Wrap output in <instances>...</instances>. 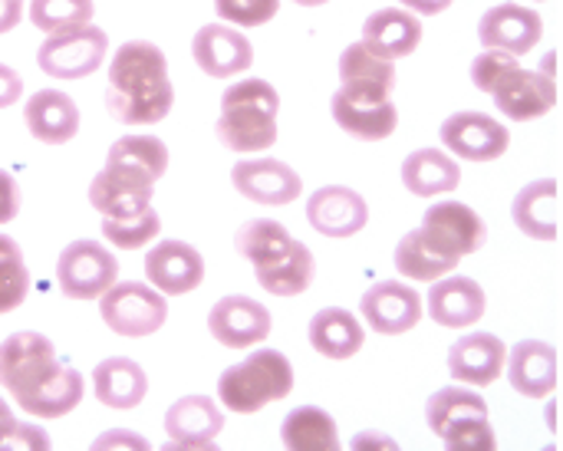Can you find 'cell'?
I'll return each instance as SVG.
<instances>
[{"instance_id": "1f68e13d", "label": "cell", "mask_w": 563, "mask_h": 451, "mask_svg": "<svg viewBox=\"0 0 563 451\" xmlns=\"http://www.w3.org/2000/svg\"><path fill=\"white\" fill-rule=\"evenodd\" d=\"M459 182H462V168L442 148H419L402 162V185L419 198L455 191Z\"/></svg>"}, {"instance_id": "d6986e66", "label": "cell", "mask_w": 563, "mask_h": 451, "mask_svg": "<svg viewBox=\"0 0 563 451\" xmlns=\"http://www.w3.org/2000/svg\"><path fill=\"white\" fill-rule=\"evenodd\" d=\"M360 314L366 317V323L376 333L399 337V333H409L412 327H419V320H422V297H419V290L399 284V280H383V284H373L363 294Z\"/></svg>"}, {"instance_id": "2e32d148", "label": "cell", "mask_w": 563, "mask_h": 451, "mask_svg": "<svg viewBox=\"0 0 563 451\" xmlns=\"http://www.w3.org/2000/svg\"><path fill=\"white\" fill-rule=\"evenodd\" d=\"M498 109L515 119V122H528V119H541L558 106V82L548 69H525L521 63L498 82V89L492 92Z\"/></svg>"}, {"instance_id": "60d3db41", "label": "cell", "mask_w": 563, "mask_h": 451, "mask_svg": "<svg viewBox=\"0 0 563 451\" xmlns=\"http://www.w3.org/2000/svg\"><path fill=\"white\" fill-rule=\"evenodd\" d=\"M20 211V185L10 172L0 168V224H10Z\"/></svg>"}, {"instance_id": "d4e9b609", "label": "cell", "mask_w": 563, "mask_h": 451, "mask_svg": "<svg viewBox=\"0 0 563 451\" xmlns=\"http://www.w3.org/2000/svg\"><path fill=\"white\" fill-rule=\"evenodd\" d=\"M23 122L30 135L43 145H66L79 132V109L59 89H40L23 106Z\"/></svg>"}, {"instance_id": "b9f144b4", "label": "cell", "mask_w": 563, "mask_h": 451, "mask_svg": "<svg viewBox=\"0 0 563 451\" xmlns=\"http://www.w3.org/2000/svg\"><path fill=\"white\" fill-rule=\"evenodd\" d=\"M7 449H49V436L36 426H26L20 422L16 432L10 436V446Z\"/></svg>"}, {"instance_id": "d590c367", "label": "cell", "mask_w": 563, "mask_h": 451, "mask_svg": "<svg viewBox=\"0 0 563 451\" xmlns=\"http://www.w3.org/2000/svg\"><path fill=\"white\" fill-rule=\"evenodd\" d=\"M92 13H96L92 0H30V23L46 36L86 26L92 23Z\"/></svg>"}, {"instance_id": "8992f818", "label": "cell", "mask_w": 563, "mask_h": 451, "mask_svg": "<svg viewBox=\"0 0 563 451\" xmlns=\"http://www.w3.org/2000/svg\"><path fill=\"white\" fill-rule=\"evenodd\" d=\"M429 429L455 451H492L498 449L495 429L488 422V406L478 393L472 389H439L429 399Z\"/></svg>"}, {"instance_id": "4dcf8cb0", "label": "cell", "mask_w": 563, "mask_h": 451, "mask_svg": "<svg viewBox=\"0 0 563 451\" xmlns=\"http://www.w3.org/2000/svg\"><path fill=\"white\" fill-rule=\"evenodd\" d=\"M363 323L343 307H327L310 320V346L327 360H350L363 350Z\"/></svg>"}, {"instance_id": "83f0119b", "label": "cell", "mask_w": 563, "mask_h": 451, "mask_svg": "<svg viewBox=\"0 0 563 451\" xmlns=\"http://www.w3.org/2000/svg\"><path fill=\"white\" fill-rule=\"evenodd\" d=\"M92 393L106 409H135L148 396V376L135 360L109 356L92 370Z\"/></svg>"}, {"instance_id": "9a60e30c", "label": "cell", "mask_w": 563, "mask_h": 451, "mask_svg": "<svg viewBox=\"0 0 563 451\" xmlns=\"http://www.w3.org/2000/svg\"><path fill=\"white\" fill-rule=\"evenodd\" d=\"M330 109H333L336 125L360 142H383L399 125V109L386 96H366V92H353L340 86L333 92Z\"/></svg>"}, {"instance_id": "c3c4849f", "label": "cell", "mask_w": 563, "mask_h": 451, "mask_svg": "<svg viewBox=\"0 0 563 451\" xmlns=\"http://www.w3.org/2000/svg\"><path fill=\"white\" fill-rule=\"evenodd\" d=\"M366 446L396 449V442H393V439H386V436H376V432H363V436H356V439H353V449H366Z\"/></svg>"}, {"instance_id": "7bdbcfd3", "label": "cell", "mask_w": 563, "mask_h": 451, "mask_svg": "<svg viewBox=\"0 0 563 451\" xmlns=\"http://www.w3.org/2000/svg\"><path fill=\"white\" fill-rule=\"evenodd\" d=\"M20 96H23V79H20V73L0 63V109L20 102Z\"/></svg>"}, {"instance_id": "681fc988", "label": "cell", "mask_w": 563, "mask_h": 451, "mask_svg": "<svg viewBox=\"0 0 563 451\" xmlns=\"http://www.w3.org/2000/svg\"><path fill=\"white\" fill-rule=\"evenodd\" d=\"M294 3H300V7H323V3H330V0H294Z\"/></svg>"}, {"instance_id": "3957f363", "label": "cell", "mask_w": 563, "mask_h": 451, "mask_svg": "<svg viewBox=\"0 0 563 451\" xmlns=\"http://www.w3.org/2000/svg\"><path fill=\"white\" fill-rule=\"evenodd\" d=\"M241 257L254 264L257 284L274 297H300L317 274V261L303 241H297L280 221L254 218L234 234Z\"/></svg>"}, {"instance_id": "f1b7e54d", "label": "cell", "mask_w": 563, "mask_h": 451, "mask_svg": "<svg viewBox=\"0 0 563 451\" xmlns=\"http://www.w3.org/2000/svg\"><path fill=\"white\" fill-rule=\"evenodd\" d=\"M340 79H343V89L389 99L396 89V66H393V59L379 56L373 46H366L360 40L340 53Z\"/></svg>"}, {"instance_id": "4fadbf2b", "label": "cell", "mask_w": 563, "mask_h": 451, "mask_svg": "<svg viewBox=\"0 0 563 451\" xmlns=\"http://www.w3.org/2000/svg\"><path fill=\"white\" fill-rule=\"evenodd\" d=\"M271 310L254 300V297H224L211 307L208 314V330L214 337V343L228 346V350H247L257 346L271 337Z\"/></svg>"}, {"instance_id": "f35d334b", "label": "cell", "mask_w": 563, "mask_h": 451, "mask_svg": "<svg viewBox=\"0 0 563 451\" xmlns=\"http://www.w3.org/2000/svg\"><path fill=\"white\" fill-rule=\"evenodd\" d=\"M214 10L234 26H264L277 16L280 0H214Z\"/></svg>"}, {"instance_id": "f546056e", "label": "cell", "mask_w": 563, "mask_h": 451, "mask_svg": "<svg viewBox=\"0 0 563 451\" xmlns=\"http://www.w3.org/2000/svg\"><path fill=\"white\" fill-rule=\"evenodd\" d=\"M511 218L528 238L554 241L558 228H561V221H558V182L541 178V182L525 185L511 205Z\"/></svg>"}, {"instance_id": "7a4b0ae2", "label": "cell", "mask_w": 563, "mask_h": 451, "mask_svg": "<svg viewBox=\"0 0 563 451\" xmlns=\"http://www.w3.org/2000/svg\"><path fill=\"white\" fill-rule=\"evenodd\" d=\"M175 106L165 53L148 40H129L112 53L106 109L122 125H155Z\"/></svg>"}, {"instance_id": "7402d4cb", "label": "cell", "mask_w": 563, "mask_h": 451, "mask_svg": "<svg viewBox=\"0 0 563 451\" xmlns=\"http://www.w3.org/2000/svg\"><path fill=\"white\" fill-rule=\"evenodd\" d=\"M508 350L495 333H468L449 350V373L465 386H492L505 373Z\"/></svg>"}, {"instance_id": "ba28073f", "label": "cell", "mask_w": 563, "mask_h": 451, "mask_svg": "<svg viewBox=\"0 0 563 451\" xmlns=\"http://www.w3.org/2000/svg\"><path fill=\"white\" fill-rule=\"evenodd\" d=\"M109 53L106 30L86 23L66 33H53L36 50V63L49 79H86L92 76Z\"/></svg>"}, {"instance_id": "52a82bcc", "label": "cell", "mask_w": 563, "mask_h": 451, "mask_svg": "<svg viewBox=\"0 0 563 451\" xmlns=\"http://www.w3.org/2000/svg\"><path fill=\"white\" fill-rule=\"evenodd\" d=\"M99 317L112 333H119L125 340H142L165 327L168 304H165V294L148 284H139V280L119 284L115 280L99 297Z\"/></svg>"}, {"instance_id": "6da1fadb", "label": "cell", "mask_w": 563, "mask_h": 451, "mask_svg": "<svg viewBox=\"0 0 563 451\" xmlns=\"http://www.w3.org/2000/svg\"><path fill=\"white\" fill-rule=\"evenodd\" d=\"M0 386L33 419H63L82 403L79 370L56 360L43 333L23 330L0 343Z\"/></svg>"}, {"instance_id": "7dc6e473", "label": "cell", "mask_w": 563, "mask_h": 451, "mask_svg": "<svg viewBox=\"0 0 563 451\" xmlns=\"http://www.w3.org/2000/svg\"><path fill=\"white\" fill-rule=\"evenodd\" d=\"M16 419H13V413H10V406L0 399V449H7L10 446V436L16 432Z\"/></svg>"}, {"instance_id": "cb8c5ba5", "label": "cell", "mask_w": 563, "mask_h": 451, "mask_svg": "<svg viewBox=\"0 0 563 451\" xmlns=\"http://www.w3.org/2000/svg\"><path fill=\"white\" fill-rule=\"evenodd\" d=\"M485 307H488L485 290L472 277H445L435 280L429 290V317L449 330H465L478 323L485 317Z\"/></svg>"}, {"instance_id": "484cf974", "label": "cell", "mask_w": 563, "mask_h": 451, "mask_svg": "<svg viewBox=\"0 0 563 451\" xmlns=\"http://www.w3.org/2000/svg\"><path fill=\"white\" fill-rule=\"evenodd\" d=\"M508 380L515 393L544 399L558 389V350L541 340H525L508 356Z\"/></svg>"}, {"instance_id": "74e56055", "label": "cell", "mask_w": 563, "mask_h": 451, "mask_svg": "<svg viewBox=\"0 0 563 451\" xmlns=\"http://www.w3.org/2000/svg\"><path fill=\"white\" fill-rule=\"evenodd\" d=\"M162 231V218L145 208L132 218H102V238L119 248V251H139L145 244H152Z\"/></svg>"}, {"instance_id": "7c38bea8", "label": "cell", "mask_w": 563, "mask_h": 451, "mask_svg": "<svg viewBox=\"0 0 563 451\" xmlns=\"http://www.w3.org/2000/svg\"><path fill=\"white\" fill-rule=\"evenodd\" d=\"M439 135L455 158L468 162H495L511 145V132L485 112H455L442 122Z\"/></svg>"}, {"instance_id": "277c9868", "label": "cell", "mask_w": 563, "mask_h": 451, "mask_svg": "<svg viewBox=\"0 0 563 451\" xmlns=\"http://www.w3.org/2000/svg\"><path fill=\"white\" fill-rule=\"evenodd\" d=\"M277 109L280 96L267 79H241L221 96L218 139L238 155L267 152L277 142Z\"/></svg>"}, {"instance_id": "44dd1931", "label": "cell", "mask_w": 563, "mask_h": 451, "mask_svg": "<svg viewBox=\"0 0 563 451\" xmlns=\"http://www.w3.org/2000/svg\"><path fill=\"white\" fill-rule=\"evenodd\" d=\"M191 56L201 66V73H208L214 79H231V76H241L244 69H251L254 46H251V40L241 30L221 26V23H208V26H201L195 33Z\"/></svg>"}, {"instance_id": "ab89813d", "label": "cell", "mask_w": 563, "mask_h": 451, "mask_svg": "<svg viewBox=\"0 0 563 451\" xmlns=\"http://www.w3.org/2000/svg\"><path fill=\"white\" fill-rule=\"evenodd\" d=\"M518 66V56H511V53H505V50H488V53H482L475 63H472V82L482 89V92H495L498 89V82L511 73Z\"/></svg>"}, {"instance_id": "bcb514c9", "label": "cell", "mask_w": 563, "mask_h": 451, "mask_svg": "<svg viewBox=\"0 0 563 451\" xmlns=\"http://www.w3.org/2000/svg\"><path fill=\"white\" fill-rule=\"evenodd\" d=\"M402 7H409L412 13H422V16H435L442 10H449L455 0H399Z\"/></svg>"}, {"instance_id": "ffe728a7", "label": "cell", "mask_w": 563, "mask_h": 451, "mask_svg": "<svg viewBox=\"0 0 563 451\" xmlns=\"http://www.w3.org/2000/svg\"><path fill=\"white\" fill-rule=\"evenodd\" d=\"M478 36L485 43V50H505L511 56H525L531 53L541 36H544V20L538 10L521 7V3H498L492 7L482 23H478Z\"/></svg>"}, {"instance_id": "ac0fdd59", "label": "cell", "mask_w": 563, "mask_h": 451, "mask_svg": "<svg viewBox=\"0 0 563 451\" xmlns=\"http://www.w3.org/2000/svg\"><path fill=\"white\" fill-rule=\"evenodd\" d=\"M145 277L165 297H185L205 280V257L185 241H158L145 254Z\"/></svg>"}, {"instance_id": "e0dca14e", "label": "cell", "mask_w": 563, "mask_h": 451, "mask_svg": "<svg viewBox=\"0 0 563 451\" xmlns=\"http://www.w3.org/2000/svg\"><path fill=\"white\" fill-rule=\"evenodd\" d=\"M307 221L323 238H336V241L356 238L369 221V205L360 191H353L346 185H327L310 195Z\"/></svg>"}, {"instance_id": "5b68a950", "label": "cell", "mask_w": 563, "mask_h": 451, "mask_svg": "<svg viewBox=\"0 0 563 451\" xmlns=\"http://www.w3.org/2000/svg\"><path fill=\"white\" fill-rule=\"evenodd\" d=\"M294 393V366L277 350H257L244 363L228 366L218 380V399L238 416H254Z\"/></svg>"}, {"instance_id": "8fae6325", "label": "cell", "mask_w": 563, "mask_h": 451, "mask_svg": "<svg viewBox=\"0 0 563 451\" xmlns=\"http://www.w3.org/2000/svg\"><path fill=\"white\" fill-rule=\"evenodd\" d=\"M155 178L132 168L106 162V168L89 185V201L102 218H132L145 208H152Z\"/></svg>"}, {"instance_id": "30bf717a", "label": "cell", "mask_w": 563, "mask_h": 451, "mask_svg": "<svg viewBox=\"0 0 563 451\" xmlns=\"http://www.w3.org/2000/svg\"><path fill=\"white\" fill-rule=\"evenodd\" d=\"M422 238L445 257H468L475 251L485 248L488 241V228L485 221L478 218V211H472L468 205L462 201H442V205H432L426 211V221H422Z\"/></svg>"}, {"instance_id": "8d00e7d4", "label": "cell", "mask_w": 563, "mask_h": 451, "mask_svg": "<svg viewBox=\"0 0 563 451\" xmlns=\"http://www.w3.org/2000/svg\"><path fill=\"white\" fill-rule=\"evenodd\" d=\"M30 294V271L13 238L0 234V317L13 314Z\"/></svg>"}, {"instance_id": "d6a6232c", "label": "cell", "mask_w": 563, "mask_h": 451, "mask_svg": "<svg viewBox=\"0 0 563 451\" xmlns=\"http://www.w3.org/2000/svg\"><path fill=\"white\" fill-rule=\"evenodd\" d=\"M280 439L287 449L300 451H333L340 449V432L330 413L317 406H300L284 419Z\"/></svg>"}, {"instance_id": "9c48e42d", "label": "cell", "mask_w": 563, "mask_h": 451, "mask_svg": "<svg viewBox=\"0 0 563 451\" xmlns=\"http://www.w3.org/2000/svg\"><path fill=\"white\" fill-rule=\"evenodd\" d=\"M119 280V261L99 241H73L56 261V284L69 300H99Z\"/></svg>"}, {"instance_id": "e575fe53", "label": "cell", "mask_w": 563, "mask_h": 451, "mask_svg": "<svg viewBox=\"0 0 563 451\" xmlns=\"http://www.w3.org/2000/svg\"><path fill=\"white\" fill-rule=\"evenodd\" d=\"M106 162L132 165L158 182L168 168V145L158 135H122L119 142H112Z\"/></svg>"}, {"instance_id": "4316f807", "label": "cell", "mask_w": 563, "mask_h": 451, "mask_svg": "<svg viewBox=\"0 0 563 451\" xmlns=\"http://www.w3.org/2000/svg\"><path fill=\"white\" fill-rule=\"evenodd\" d=\"M363 43L386 59H402L422 43V20L402 7H383L363 23Z\"/></svg>"}, {"instance_id": "ee69618b", "label": "cell", "mask_w": 563, "mask_h": 451, "mask_svg": "<svg viewBox=\"0 0 563 451\" xmlns=\"http://www.w3.org/2000/svg\"><path fill=\"white\" fill-rule=\"evenodd\" d=\"M92 449H148V442L135 432H106L96 439Z\"/></svg>"}, {"instance_id": "836d02e7", "label": "cell", "mask_w": 563, "mask_h": 451, "mask_svg": "<svg viewBox=\"0 0 563 451\" xmlns=\"http://www.w3.org/2000/svg\"><path fill=\"white\" fill-rule=\"evenodd\" d=\"M459 267L455 257H445L439 254L426 238L422 231H409L399 248H396V271L409 280H419V284H435L442 280L445 274H452Z\"/></svg>"}, {"instance_id": "603a6c76", "label": "cell", "mask_w": 563, "mask_h": 451, "mask_svg": "<svg viewBox=\"0 0 563 451\" xmlns=\"http://www.w3.org/2000/svg\"><path fill=\"white\" fill-rule=\"evenodd\" d=\"M224 429V413L211 396H181L165 413V436L178 449H208Z\"/></svg>"}, {"instance_id": "f6af8a7d", "label": "cell", "mask_w": 563, "mask_h": 451, "mask_svg": "<svg viewBox=\"0 0 563 451\" xmlns=\"http://www.w3.org/2000/svg\"><path fill=\"white\" fill-rule=\"evenodd\" d=\"M23 16V0H0V33H10Z\"/></svg>"}, {"instance_id": "5bb4252c", "label": "cell", "mask_w": 563, "mask_h": 451, "mask_svg": "<svg viewBox=\"0 0 563 451\" xmlns=\"http://www.w3.org/2000/svg\"><path fill=\"white\" fill-rule=\"evenodd\" d=\"M231 185L254 205L284 208L300 198V175L280 158H241L231 168Z\"/></svg>"}]
</instances>
